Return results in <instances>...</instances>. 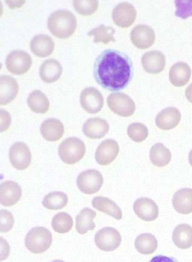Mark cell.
Segmentation results:
<instances>
[{
  "instance_id": "obj_23",
  "label": "cell",
  "mask_w": 192,
  "mask_h": 262,
  "mask_svg": "<svg viewBox=\"0 0 192 262\" xmlns=\"http://www.w3.org/2000/svg\"><path fill=\"white\" fill-rule=\"evenodd\" d=\"M191 70L185 62H178L173 64L169 73V79L174 86L182 87L189 81Z\"/></svg>"
},
{
  "instance_id": "obj_11",
  "label": "cell",
  "mask_w": 192,
  "mask_h": 262,
  "mask_svg": "<svg viewBox=\"0 0 192 262\" xmlns=\"http://www.w3.org/2000/svg\"><path fill=\"white\" fill-rule=\"evenodd\" d=\"M114 22L121 28L131 27L137 18V10L133 5L122 3L115 7L112 12Z\"/></svg>"
},
{
  "instance_id": "obj_3",
  "label": "cell",
  "mask_w": 192,
  "mask_h": 262,
  "mask_svg": "<svg viewBox=\"0 0 192 262\" xmlns=\"http://www.w3.org/2000/svg\"><path fill=\"white\" fill-rule=\"evenodd\" d=\"M52 243V234L46 228L38 227L31 229L25 238V246L32 253L39 254L47 251Z\"/></svg>"
},
{
  "instance_id": "obj_39",
  "label": "cell",
  "mask_w": 192,
  "mask_h": 262,
  "mask_svg": "<svg viewBox=\"0 0 192 262\" xmlns=\"http://www.w3.org/2000/svg\"><path fill=\"white\" fill-rule=\"evenodd\" d=\"M149 262H179L176 258L170 257V256H154L152 260Z\"/></svg>"
},
{
  "instance_id": "obj_35",
  "label": "cell",
  "mask_w": 192,
  "mask_h": 262,
  "mask_svg": "<svg viewBox=\"0 0 192 262\" xmlns=\"http://www.w3.org/2000/svg\"><path fill=\"white\" fill-rule=\"evenodd\" d=\"M75 10L83 16L94 14L98 8L99 2L96 0H75L73 1Z\"/></svg>"
},
{
  "instance_id": "obj_10",
  "label": "cell",
  "mask_w": 192,
  "mask_h": 262,
  "mask_svg": "<svg viewBox=\"0 0 192 262\" xmlns=\"http://www.w3.org/2000/svg\"><path fill=\"white\" fill-rule=\"evenodd\" d=\"M80 102L81 107L87 113L95 114L103 107L104 99L99 90L93 87H89L80 93Z\"/></svg>"
},
{
  "instance_id": "obj_14",
  "label": "cell",
  "mask_w": 192,
  "mask_h": 262,
  "mask_svg": "<svg viewBox=\"0 0 192 262\" xmlns=\"http://www.w3.org/2000/svg\"><path fill=\"white\" fill-rule=\"evenodd\" d=\"M133 210L138 218L145 222H153L159 216L158 205L149 198H139L134 203Z\"/></svg>"
},
{
  "instance_id": "obj_19",
  "label": "cell",
  "mask_w": 192,
  "mask_h": 262,
  "mask_svg": "<svg viewBox=\"0 0 192 262\" xmlns=\"http://www.w3.org/2000/svg\"><path fill=\"white\" fill-rule=\"evenodd\" d=\"M31 51L39 58L51 56L54 51V40L49 36L37 35L34 37L30 44Z\"/></svg>"
},
{
  "instance_id": "obj_8",
  "label": "cell",
  "mask_w": 192,
  "mask_h": 262,
  "mask_svg": "<svg viewBox=\"0 0 192 262\" xmlns=\"http://www.w3.org/2000/svg\"><path fill=\"white\" fill-rule=\"evenodd\" d=\"M32 60L30 55L23 51H12L6 59V68L12 74L24 75L30 70Z\"/></svg>"
},
{
  "instance_id": "obj_9",
  "label": "cell",
  "mask_w": 192,
  "mask_h": 262,
  "mask_svg": "<svg viewBox=\"0 0 192 262\" xmlns=\"http://www.w3.org/2000/svg\"><path fill=\"white\" fill-rule=\"evenodd\" d=\"M10 163L18 170H25L28 168L32 161V154L27 144L17 142L10 149Z\"/></svg>"
},
{
  "instance_id": "obj_21",
  "label": "cell",
  "mask_w": 192,
  "mask_h": 262,
  "mask_svg": "<svg viewBox=\"0 0 192 262\" xmlns=\"http://www.w3.org/2000/svg\"><path fill=\"white\" fill-rule=\"evenodd\" d=\"M64 125L56 119H49L44 121L40 126V133L47 141H58L64 135Z\"/></svg>"
},
{
  "instance_id": "obj_37",
  "label": "cell",
  "mask_w": 192,
  "mask_h": 262,
  "mask_svg": "<svg viewBox=\"0 0 192 262\" xmlns=\"http://www.w3.org/2000/svg\"><path fill=\"white\" fill-rule=\"evenodd\" d=\"M1 232L6 233L11 230L14 224L13 214L8 210H1Z\"/></svg>"
},
{
  "instance_id": "obj_17",
  "label": "cell",
  "mask_w": 192,
  "mask_h": 262,
  "mask_svg": "<svg viewBox=\"0 0 192 262\" xmlns=\"http://www.w3.org/2000/svg\"><path fill=\"white\" fill-rule=\"evenodd\" d=\"M181 114L176 107H169L158 114L155 122L157 127L162 130L174 129L179 124Z\"/></svg>"
},
{
  "instance_id": "obj_16",
  "label": "cell",
  "mask_w": 192,
  "mask_h": 262,
  "mask_svg": "<svg viewBox=\"0 0 192 262\" xmlns=\"http://www.w3.org/2000/svg\"><path fill=\"white\" fill-rule=\"evenodd\" d=\"M0 203L5 207H11L18 203L22 198V188L14 181H5L0 186Z\"/></svg>"
},
{
  "instance_id": "obj_12",
  "label": "cell",
  "mask_w": 192,
  "mask_h": 262,
  "mask_svg": "<svg viewBox=\"0 0 192 262\" xmlns=\"http://www.w3.org/2000/svg\"><path fill=\"white\" fill-rule=\"evenodd\" d=\"M132 42L139 49H149L156 40L155 32L147 25L135 26L130 35Z\"/></svg>"
},
{
  "instance_id": "obj_31",
  "label": "cell",
  "mask_w": 192,
  "mask_h": 262,
  "mask_svg": "<svg viewBox=\"0 0 192 262\" xmlns=\"http://www.w3.org/2000/svg\"><path fill=\"white\" fill-rule=\"evenodd\" d=\"M68 203V196L66 193L61 191L49 193L42 200L44 208L49 210H57L64 208Z\"/></svg>"
},
{
  "instance_id": "obj_41",
  "label": "cell",
  "mask_w": 192,
  "mask_h": 262,
  "mask_svg": "<svg viewBox=\"0 0 192 262\" xmlns=\"http://www.w3.org/2000/svg\"><path fill=\"white\" fill-rule=\"evenodd\" d=\"M188 162H189V164H191L192 167V150L190 151L189 154H188Z\"/></svg>"
},
{
  "instance_id": "obj_15",
  "label": "cell",
  "mask_w": 192,
  "mask_h": 262,
  "mask_svg": "<svg viewBox=\"0 0 192 262\" xmlns=\"http://www.w3.org/2000/svg\"><path fill=\"white\" fill-rule=\"evenodd\" d=\"M141 62L145 72L150 74L157 75L164 70L166 58L161 51H148L143 55Z\"/></svg>"
},
{
  "instance_id": "obj_29",
  "label": "cell",
  "mask_w": 192,
  "mask_h": 262,
  "mask_svg": "<svg viewBox=\"0 0 192 262\" xmlns=\"http://www.w3.org/2000/svg\"><path fill=\"white\" fill-rule=\"evenodd\" d=\"M27 104L31 111L36 114H46L50 107L49 99L39 90L34 91L30 94L27 99Z\"/></svg>"
},
{
  "instance_id": "obj_5",
  "label": "cell",
  "mask_w": 192,
  "mask_h": 262,
  "mask_svg": "<svg viewBox=\"0 0 192 262\" xmlns=\"http://www.w3.org/2000/svg\"><path fill=\"white\" fill-rule=\"evenodd\" d=\"M103 183L102 174L96 169L84 171L77 178L78 189L86 194H94L98 192Z\"/></svg>"
},
{
  "instance_id": "obj_22",
  "label": "cell",
  "mask_w": 192,
  "mask_h": 262,
  "mask_svg": "<svg viewBox=\"0 0 192 262\" xmlns=\"http://www.w3.org/2000/svg\"><path fill=\"white\" fill-rule=\"evenodd\" d=\"M173 205L180 214L188 215L192 213V189L181 188L175 193L173 198Z\"/></svg>"
},
{
  "instance_id": "obj_26",
  "label": "cell",
  "mask_w": 192,
  "mask_h": 262,
  "mask_svg": "<svg viewBox=\"0 0 192 262\" xmlns=\"http://www.w3.org/2000/svg\"><path fill=\"white\" fill-rule=\"evenodd\" d=\"M173 241L180 249H188L192 246V227L186 224H180L175 228Z\"/></svg>"
},
{
  "instance_id": "obj_4",
  "label": "cell",
  "mask_w": 192,
  "mask_h": 262,
  "mask_svg": "<svg viewBox=\"0 0 192 262\" xmlns=\"http://www.w3.org/2000/svg\"><path fill=\"white\" fill-rule=\"evenodd\" d=\"M58 152L64 163L74 164L85 156V144L78 138H69L60 144Z\"/></svg>"
},
{
  "instance_id": "obj_42",
  "label": "cell",
  "mask_w": 192,
  "mask_h": 262,
  "mask_svg": "<svg viewBox=\"0 0 192 262\" xmlns=\"http://www.w3.org/2000/svg\"><path fill=\"white\" fill-rule=\"evenodd\" d=\"M52 262H65V261H62V260L57 259V260H55V261H52Z\"/></svg>"
},
{
  "instance_id": "obj_2",
  "label": "cell",
  "mask_w": 192,
  "mask_h": 262,
  "mask_svg": "<svg viewBox=\"0 0 192 262\" xmlns=\"http://www.w3.org/2000/svg\"><path fill=\"white\" fill-rule=\"evenodd\" d=\"M48 27L55 37L67 39L76 30L77 19L75 15L68 10H56L48 18Z\"/></svg>"
},
{
  "instance_id": "obj_6",
  "label": "cell",
  "mask_w": 192,
  "mask_h": 262,
  "mask_svg": "<svg viewBox=\"0 0 192 262\" xmlns=\"http://www.w3.org/2000/svg\"><path fill=\"white\" fill-rule=\"evenodd\" d=\"M109 108L121 117H130L135 111V102L126 94L114 93L108 97Z\"/></svg>"
},
{
  "instance_id": "obj_33",
  "label": "cell",
  "mask_w": 192,
  "mask_h": 262,
  "mask_svg": "<svg viewBox=\"0 0 192 262\" xmlns=\"http://www.w3.org/2000/svg\"><path fill=\"white\" fill-rule=\"evenodd\" d=\"M73 226V218L69 214L65 212L56 214L52 219L53 229L59 234H65L70 232Z\"/></svg>"
},
{
  "instance_id": "obj_24",
  "label": "cell",
  "mask_w": 192,
  "mask_h": 262,
  "mask_svg": "<svg viewBox=\"0 0 192 262\" xmlns=\"http://www.w3.org/2000/svg\"><path fill=\"white\" fill-rule=\"evenodd\" d=\"M41 79L48 83L57 81L62 74V67L55 59H48L39 68Z\"/></svg>"
},
{
  "instance_id": "obj_40",
  "label": "cell",
  "mask_w": 192,
  "mask_h": 262,
  "mask_svg": "<svg viewBox=\"0 0 192 262\" xmlns=\"http://www.w3.org/2000/svg\"><path fill=\"white\" fill-rule=\"evenodd\" d=\"M186 97L188 102L192 103V83L187 87L186 90Z\"/></svg>"
},
{
  "instance_id": "obj_32",
  "label": "cell",
  "mask_w": 192,
  "mask_h": 262,
  "mask_svg": "<svg viewBox=\"0 0 192 262\" xmlns=\"http://www.w3.org/2000/svg\"><path fill=\"white\" fill-rule=\"evenodd\" d=\"M116 30L112 27H105L102 25L94 30L89 32V37H94V42L95 43L102 42L103 44H108L111 42H116L114 35Z\"/></svg>"
},
{
  "instance_id": "obj_25",
  "label": "cell",
  "mask_w": 192,
  "mask_h": 262,
  "mask_svg": "<svg viewBox=\"0 0 192 262\" xmlns=\"http://www.w3.org/2000/svg\"><path fill=\"white\" fill-rule=\"evenodd\" d=\"M92 206L96 210L107 214L116 220L119 221L122 219V211L118 207L117 204L109 198L104 196H96L92 202Z\"/></svg>"
},
{
  "instance_id": "obj_7",
  "label": "cell",
  "mask_w": 192,
  "mask_h": 262,
  "mask_svg": "<svg viewBox=\"0 0 192 262\" xmlns=\"http://www.w3.org/2000/svg\"><path fill=\"white\" fill-rule=\"evenodd\" d=\"M94 242L99 249L111 252L119 247L121 236L114 228L104 227L97 232L94 237Z\"/></svg>"
},
{
  "instance_id": "obj_34",
  "label": "cell",
  "mask_w": 192,
  "mask_h": 262,
  "mask_svg": "<svg viewBox=\"0 0 192 262\" xmlns=\"http://www.w3.org/2000/svg\"><path fill=\"white\" fill-rule=\"evenodd\" d=\"M128 136L136 143H141L148 136L147 126L141 123H133L128 126Z\"/></svg>"
},
{
  "instance_id": "obj_38",
  "label": "cell",
  "mask_w": 192,
  "mask_h": 262,
  "mask_svg": "<svg viewBox=\"0 0 192 262\" xmlns=\"http://www.w3.org/2000/svg\"><path fill=\"white\" fill-rule=\"evenodd\" d=\"M11 123V118L9 113L5 111V110H1V132L6 131L9 128Z\"/></svg>"
},
{
  "instance_id": "obj_36",
  "label": "cell",
  "mask_w": 192,
  "mask_h": 262,
  "mask_svg": "<svg viewBox=\"0 0 192 262\" xmlns=\"http://www.w3.org/2000/svg\"><path fill=\"white\" fill-rule=\"evenodd\" d=\"M176 15L178 18L186 19L192 16V1H176Z\"/></svg>"
},
{
  "instance_id": "obj_30",
  "label": "cell",
  "mask_w": 192,
  "mask_h": 262,
  "mask_svg": "<svg viewBox=\"0 0 192 262\" xmlns=\"http://www.w3.org/2000/svg\"><path fill=\"white\" fill-rule=\"evenodd\" d=\"M135 246L137 251L141 254H152L157 249L158 241L153 234L144 233L135 239Z\"/></svg>"
},
{
  "instance_id": "obj_27",
  "label": "cell",
  "mask_w": 192,
  "mask_h": 262,
  "mask_svg": "<svg viewBox=\"0 0 192 262\" xmlns=\"http://www.w3.org/2000/svg\"><path fill=\"white\" fill-rule=\"evenodd\" d=\"M151 162L158 167L167 166L172 159L170 150L166 148L162 143H158L152 146L149 153Z\"/></svg>"
},
{
  "instance_id": "obj_13",
  "label": "cell",
  "mask_w": 192,
  "mask_h": 262,
  "mask_svg": "<svg viewBox=\"0 0 192 262\" xmlns=\"http://www.w3.org/2000/svg\"><path fill=\"white\" fill-rule=\"evenodd\" d=\"M119 153V145L112 139L104 140L99 144L96 150L95 159L100 165H108L112 163Z\"/></svg>"
},
{
  "instance_id": "obj_18",
  "label": "cell",
  "mask_w": 192,
  "mask_h": 262,
  "mask_svg": "<svg viewBox=\"0 0 192 262\" xmlns=\"http://www.w3.org/2000/svg\"><path fill=\"white\" fill-rule=\"evenodd\" d=\"M109 129L108 121L101 118H91L86 121L83 127L84 135L93 140L104 138Z\"/></svg>"
},
{
  "instance_id": "obj_20",
  "label": "cell",
  "mask_w": 192,
  "mask_h": 262,
  "mask_svg": "<svg viewBox=\"0 0 192 262\" xmlns=\"http://www.w3.org/2000/svg\"><path fill=\"white\" fill-rule=\"evenodd\" d=\"M0 86H1L0 104L6 105L14 100L18 93L19 87L16 80L9 75H2L0 78Z\"/></svg>"
},
{
  "instance_id": "obj_28",
  "label": "cell",
  "mask_w": 192,
  "mask_h": 262,
  "mask_svg": "<svg viewBox=\"0 0 192 262\" xmlns=\"http://www.w3.org/2000/svg\"><path fill=\"white\" fill-rule=\"evenodd\" d=\"M97 216V213L90 208H85L80 210V214L76 217L77 232L80 234H85L88 231L94 230L95 229V224L94 219Z\"/></svg>"
},
{
  "instance_id": "obj_1",
  "label": "cell",
  "mask_w": 192,
  "mask_h": 262,
  "mask_svg": "<svg viewBox=\"0 0 192 262\" xmlns=\"http://www.w3.org/2000/svg\"><path fill=\"white\" fill-rule=\"evenodd\" d=\"M133 76V61L128 55L117 50H105L94 63V79L111 92H119L127 87Z\"/></svg>"
}]
</instances>
